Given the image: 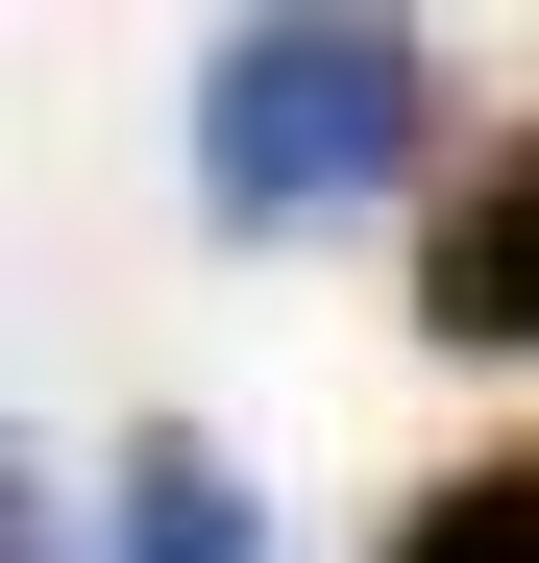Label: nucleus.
<instances>
[{"label": "nucleus", "instance_id": "obj_1", "mask_svg": "<svg viewBox=\"0 0 539 563\" xmlns=\"http://www.w3.org/2000/svg\"><path fill=\"white\" fill-rule=\"evenodd\" d=\"M417 147V25H369V0H319V25H221L197 49V221H343L393 197Z\"/></svg>", "mask_w": 539, "mask_h": 563}, {"label": "nucleus", "instance_id": "obj_2", "mask_svg": "<svg viewBox=\"0 0 539 563\" xmlns=\"http://www.w3.org/2000/svg\"><path fill=\"white\" fill-rule=\"evenodd\" d=\"M417 343H539V147L491 172V197H441V245H417Z\"/></svg>", "mask_w": 539, "mask_h": 563}, {"label": "nucleus", "instance_id": "obj_3", "mask_svg": "<svg viewBox=\"0 0 539 563\" xmlns=\"http://www.w3.org/2000/svg\"><path fill=\"white\" fill-rule=\"evenodd\" d=\"M123 563H270V539H245V465H221L197 417L123 441Z\"/></svg>", "mask_w": 539, "mask_h": 563}, {"label": "nucleus", "instance_id": "obj_4", "mask_svg": "<svg viewBox=\"0 0 539 563\" xmlns=\"http://www.w3.org/2000/svg\"><path fill=\"white\" fill-rule=\"evenodd\" d=\"M393 563H539V441H515V465H466V490H417V515H393Z\"/></svg>", "mask_w": 539, "mask_h": 563}]
</instances>
